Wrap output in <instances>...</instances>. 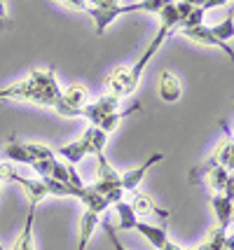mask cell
<instances>
[{
    "label": "cell",
    "mask_w": 234,
    "mask_h": 250,
    "mask_svg": "<svg viewBox=\"0 0 234 250\" xmlns=\"http://www.w3.org/2000/svg\"><path fill=\"white\" fill-rule=\"evenodd\" d=\"M159 19H162V23H159V33L155 35V40L148 44V49L143 52V56H141L131 68L120 65V68H115V70L108 73L106 82H103V87H106L108 94H112V96H117V98H124V96H131V94L136 91L138 80H141V75H143L145 65L152 61V56L159 52V47L164 44V40H167L169 35L176 31V28H180L183 17H180V10H178V5H176V0H171L169 5H164V7L159 10Z\"/></svg>",
    "instance_id": "obj_1"
},
{
    "label": "cell",
    "mask_w": 234,
    "mask_h": 250,
    "mask_svg": "<svg viewBox=\"0 0 234 250\" xmlns=\"http://www.w3.org/2000/svg\"><path fill=\"white\" fill-rule=\"evenodd\" d=\"M5 98L28 101V103L49 105V108L56 110L59 101H61V87H59L52 70H33L26 80L7 89H0V101H5Z\"/></svg>",
    "instance_id": "obj_2"
},
{
    "label": "cell",
    "mask_w": 234,
    "mask_h": 250,
    "mask_svg": "<svg viewBox=\"0 0 234 250\" xmlns=\"http://www.w3.org/2000/svg\"><path fill=\"white\" fill-rule=\"evenodd\" d=\"M106 141H108V133L91 124L89 129L85 131V136H82V138L61 145L56 152L61 154L68 164H73V166H75V164H80L87 154H94V152H99V150H103V147H106Z\"/></svg>",
    "instance_id": "obj_3"
},
{
    "label": "cell",
    "mask_w": 234,
    "mask_h": 250,
    "mask_svg": "<svg viewBox=\"0 0 234 250\" xmlns=\"http://www.w3.org/2000/svg\"><path fill=\"white\" fill-rule=\"evenodd\" d=\"M180 33L185 35V38H190L192 42L197 44H204V47H215V49H220V52H225L227 54V59L234 63V49L230 47L227 42H223V40H218L215 35L211 33V28L209 26H204V23H199V26H190V28H180Z\"/></svg>",
    "instance_id": "obj_4"
},
{
    "label": "cell",
    "mask_w": 234,
    "mask_h": 250,
    "mask_svg": "<svg viewBox=\"0 0 234 250\" xmlns=\"http://www.w3.org/2000/svg\"><path fill=\"white\" fill-rule=\"evenodd\" d=\"M117 105H120V98L112 96V94H106V96H101L99 101L87 103V105L82 108V117H87L94 126H99L108 115H112V112L117 110Z\"/></svg>",
    "instance_id": "obj_5"
},
{
    "label": "cell",
    "mask_w": 234,
    "mask_h": 250,
    "mask_svg": "<svg viewBox=\"0 0 234 250\" xmlns=\"http://www.w3.org/2000/svg\"><path fill=\"white\" fill-rule=\"evenodd\" d=\"M134 231H138V234H141V236L157 250H167L169 246H171L164 225H150V222H143V220L138 218L136 220V225H134Z\"/></svg>",
    "instance_id": "obj_6"
},
{
    "label": "cell",
    "mask_w": 234,
    "mask_h": 250,
    "mask_svg": "<svg viewBox=\"0 0 234 250\" xmlns=\"http://www.w3.org/2000/svg\"><path fill=\"white\" fill-rule=\"evenodd\" d=\"M164 159V154L162 152H155V154H150L148 157V162L143 164V166H138V168H134V171H127V173L120 175V183H122V189L124 192H136L138 187H141V183H143V178L145 173L155 166V164H159Z\"/></svg>",
    "instance_id": "obj_7"
},
{
    "label": "cell",
    "mask_w": 234,
    "mask_h": 250,
    "mask_svg": "<svg viewBox=\"0 0 234 250\" xmlns=\"http://www.w3.org/2000/svg\"><path fill=\"white\" fill-rule=\"evenodd\" d=\"M157 89H159V98L162 101H167V103H176L180 98V94H183V89H180V80L171 70H164L162 75H159V84H157Z\"/></svg>",
    "instance_id": "obj_8"
},
{
    "label": "cell",
    "mask_w": 234,
    "mask_h": 250,
    "mask_svg": "<svg viewBox=\"0 0 234 250\" xmlns=\"http://www.w3.org/2000/svg\"><path fill=\"white\" fill-rule=\"evenodd\" d=\"M99 225H101V213L85 208V213H82V227H80V241H78V248L75 250L87 248V243L91 241V236H94V231H96Z\"/></svg>",
    "instance_id": "obj_9"
},
{
    "label": "cell",
    "mask_w": 234,
    "mask_h": 250,
    "mask_svg": "<svg viewBox=\"0 0 234 250\" xmlns=\"http://www.w3.org/2000/svg\"><path fill=\"white\" fill-rule=\"evenodd\" d=\"M211 206H213V210H215V218H218V227L227 229L234 218V201L230 196H225L223 192H218V194L213 196Z\"/></svg>",
    "instance_id": "obj_10"
},
{
    "label": "cell",
    "mask_w": 234,
    "mask_h": 250,
    "mask_svg": "<svg viewBox=\"0 0 234 250\" xmlns=\"http://www.w3.org/2000/svg\"><path fill=\"white\" fill-rule=\"evenodd\" d=\"M35 210H38V206H35V204H28V218H26V222H23V229L19 231V236H17V241H14V248L12 250H35V246H33Z\"/></svg>",
    "instance_id": "obj_11"
},
{
    "label": "cell",
    "mask_w": 234,
    "mask_h": 250,
    "mask_svg": "<svg viewBox=\"0 0 234 250\" xmlns=\"http://www.w3.org/2000/svg\"><path fill=\"white\" fill-rule=\"evenodd\" d=\"M2 157H5V159H10V162L26 164V166H31V164H33V157L28 154L26 145H23V143H19L17 138H12V141L5 145V150H2Z\"/></svg>",
    "instance_id": "obj_12"
},
{
    "label": "cell",
    "mask_w": 234,
    "mask_h": 250,
    "mask_svg": "<svg viewBox=\"0 0 234 250\" xmlns=\"http://www.w3.org/2000/svg\"><path fill=\"white\" fill-rule=\"evenodd\" d=\"M134 194V204H131V208L136 210V215L141 218V215H145V213H152V215H159V218H169V210H162V208H155V204L148 199L145 194H141L138 189L136 192H131Z\"/></svg>",
    "instance_id": "obj_13"
},
{
    "label": "cell",
    "mask_w": 234,
    "mask_h": 250,
    "mask_svg": "<svg viewBox=\"0 0 234 250\" xmlns=\"http://www.w3.org/2000/svg\"><path fill=\"white\" fill-rule=\"evenodd\" d=\"M115 206V210H117V218H120V225L117 227L122 229V231H129V229H134L136 220H138V215H136V210L131 208V204H127V201H117V204H112Z\"/></svg>",
    "instance_id": "obj_14"
},
{
    "label": "cell",
    "mask_w": 234,
    "mask_h": 250,
    "mask_svg": "<svg viewBox=\"0 0 234 250\" xmlns=\"http://www.w3.org/2000/svg\"><path fill=\"white\" fill-rule=\"evenodd\" d=\"M211 33L218 38V40H223V42H230L234 38V10L230 7V12H227V17H225L223 21L218 23V26H213Z\"/></svg>",
    "instance_id": "obj_15"
},
{
    "label": "cell",
    "mask_w": 234,
    "mask_h": 250,
    "mask_svg": "<svg viewBox=\"0 0 234 250\" xmlns=\"http://www.w3.org/2000/svg\"><path fill=\"white\" fill-rule=\"evenodd\" d=\"M103 231H106V236H108V241H110V246L115 250H127L120 243V239H117V234H115V229H112V225H110V220L108 218H103Z\"/></svg>",
    "instance_id": "obj_16"
},
{
    "label": "cell",
    "mask_w": 234,
    "mask_h": 250,
    "mask_svg": "<svg viewBox=\"0 0 234 250\" xmlns=\"http://www.w3.org/2000/svg\"><path fill=\"white\" fill-rule=\"evenodd\" d=\"M59 2H64V5H68V7H73V10L87 12V0H59Z\"/></svg>",
    "instance_id": "obj_17"
},
{
    "label": "cell",
    "mask_w": 234,
    "mask_h": 250,
    "mask_svg": "<svg viewBox=\"0 0 234 250\" xmlns=\"http://www.w3.org/2000/svg\"><path fill=\"white\" fill-rule=\"evenodd\" d=\"M230 0H206L204 5H201V10L204 12H209V10H213V7H223V5H227Z\"/></svg>",
    "instance_id": "obj_18"
},
{
    "label": "cell",
    "mask_w": 234,
    "mask_h": 250,
    "mask_svg": "<svg viewBox=\"0 0 234 250\" xmlns=\"http://www.w3.org/2000/svg\"><path fill=\"white\" fill-rule=\"evenodd\" d=\"M225 248L234 250V234H227V236H225Z\"/></svg>",
    "instance_id": "obj_19"
},
{
    "label": "cell",
    "mask_w": 234,
    "mask_h": 250,
    "mask_svg": "<svg viewBox=\"0 0 234 250\" xmlns=\"http://www.w3.org/2000/svg\"><path fill=\"white\" fill-rule=\"evenodd\" d=\"M2 21H7V12H5V2L0 0V23Z\"/></svg>",
    "instance_id": "obj_20"
},
{
    "label": "cell",
    "mask_w": 234,
    "mask_h": 250,
    "mask_svg": "<svg viewBox=\"0 0 234 250\" xmlns=\"http://www.w3.org/2000/svg\"><path fill=\"white\" fill-rule=\"evenodd\" d=\"M183 2H188V5H192V7H201L206 0H183Z\"/></svg>",
    "instance_id": "obj_21"
},
{
    "label": "cell",
    "mask_w": 234,
    "mask_h": 250,
    "mask_svg": "<svg viewBox=\"0 0 234 250\" xmlns=\"http://www.w3.org/2000/svg\"><path fill=\"white\" fill-rule=\"evenodd\" d=\"M167 250H183V248H178V246H176V243H171V246H169Z\"/></svg>",
    "instance_id": "obj_22"
},
{
    "label": "cell",
    "mask_w": 234,
    "mask_h": 250,
    "mask_svg": "<svg viewBox=\"0 0 234 250\" xmlns=\"http://www.w3.org/2000/svg\"><path fill=\"white\" fill-rule=\"evenodd\" d=\"M0 250H5V248H2V246H0Z\"/></svg>",
    "instance_id": "obj_23"
},
{
    "label": "cell",
    "mask_w": 234,
    "mask_h": 250,
    "mask_svg": "<svg viewBox=\"0 0 234 250\" xmlns=\"http://www.w3.org/2000/svg\"><path fill=\"white\" fill-rule=\"evenodd\" d=\"M223 250H227V248H223Z\"/></svg>",
    "instance_id": "obj_24"
}]
</instances>
